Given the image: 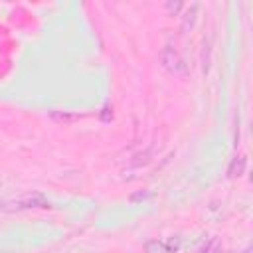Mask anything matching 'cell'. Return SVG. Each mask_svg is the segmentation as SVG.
I'll return each instance as SVG.
<instances>
[{
    "label": "cell",
    "mask_w": 253,
    "mask_h": 253,
    "mask_svg": "<svg viewBox=\"0 0 253 253\" xmlns=\"http://www.w3.org/2000/svg\"><path fill=\"white\" fill-rule=\"evenodd\" d=\"M38 208H51L47 196L38 190H24V192H16L0 198V211H6V213L38 210Z\"/></svg>",
    "instance_id": "6da1fadb"
},
{
    "label": "cell",
    "mask_w": 253,
    "mask_h": 253,
    "mask_svg": "<svg viewBox=\"0 0 253 253\" xmlns=\"http://www.w3.org/2000/svg\"><path fill=\"white\" fill-rule=\"evenodd\" d=\"M160 65L164 67V71H168L174 77H184L188 73V65H186L184 57L172 45H164L162 47V51H160Z\"/></svg>",
    "instance_id": "7a4b0ae2"
},
{
    "label": "cell",
    "mask_w": 253,
    "mask_h": 253,
    "mask_svg": "<svg viewBox=\"0 0 253 253\" xmlns=\"http://www.w3.org/2000/svg\"><path fill=\"white\" fill-rule=\"evenodd\" d=\"M245 166H247V156H245V154H239V156L231 158V162H229V166H227V178H229V180H235V178L243 176Z\"/></svg>",
    "instance_id": "3957f363"
},
{
    "label": "cell",
    "mask_w": 253,
    "mask_h": 253,
    "mask_svg": "<svg viewBox=\"0 0 253 253\" xmlns=\"http://www.w3.org/2000/svg\"><path fill=\"white\" fill-rule=\"evenodd\" d=\"M196 16H198V4H190V6L184 10L182 20H180V32H182V34H186V32H190V30L194 28Z\"/></svg>",
    "instance_id": "277c9868"
},
{
    "label": "cell",
    "mask_w": 253,
    "mask_h": 253,
    "mask_svg": "<svg viewBox=\"0 0 253 253\" xmlns=\"http://www.w3.org/2000/svg\"><path fill=\"white\" fill-rule=\"evenodd\" d=\"M221 241L217 235H211L210 239L204 241V245L200 247V253H221Z\"/></svg>",
    "instance_id": "5b68a950"
},
{
    "label": "cell",
    "mask_w": 253,
    "mask_h": 253,
    "mask_svg": "<svg viewBox=\"0 0 253 253\" xmlns=\"http://www.w3.org/2000/svg\"><path fill=\"white\" fill-rule=\"evenodd\" d=\"M144 253H168V251H166L164 241H160V239H148L144 243Z\"/></svg>",
    "instance_id": "8992f818"
},
{
    "label": "cell",
    "mask_w": 253,
    "mask_h": 253,
    "mask_svg": "<svg viewBox=\"0 0 253 253\" xmlns=\"http://www.w3.org/2000/svg\"><path fill=\"white\" fill-rule=\"evenodd\" d=\"M152 196H154V192H152V190H140V192L130 194V196H128V202H130V204H136V202L148 200V198H152Z\"/></svg>",
    "instance_id": "52a82bcc"
},
{
    "label": "cell",
    "mask_w": 253,
    "mask_h": 253,
    "mask_svg": "<svg viewBox=\"0 0 253 253\" xmlns=\"http://www.w3.org/2000/svg\"><path fill=\"white\" fill-rule=\"evenodd\" d=\"M164 245H166V251H168V253H176V251L180 249V245H182V239H180L178 235H172V237H168V239L164 241Z\"/></svg>",
    "instance_id": "ba28073f"
},
{
    "label": "cell",
    "mask_w": 253,
    "mask_h": 253,
    "mask_svg": "<svg viewBox=\"0 0 253 253\" xmlns=\"http://www.w3.org/2000/svg\"><path fill=\"white\" fill-rule=\"evenodd\" d=\"M164 8H166V12H168L170 16H176V14L184 8V2H180V0H176V2H166Z\"/></svg>",
    "instance_id": "9c48e42d"
},
{
    "label": "cell",
    "mask_w": 253,
    "mask_h": 253,
    "mask_svg": "<svg viewBox=\"0 0 253 253\" xmlns=\"http://www.w3.org/2000/svg\"><path fill=\"white\" fill-rule=\"evenodd\" d=\"M51 119L53 121H59V123H71L75 119H79L77 115H59V113H51Z\"/></svg>",
    "instance_id": "30bf717a"
},
{
    "label": "cell",
    "mask_w": 253,
    "mask_h": 253,
    "mask_svg": "<svg viewBox=\"0 0 253 253\" xmlns=\"http://www.w3.org/2000/svg\"><path fill=\"white\" fill-rule=\"evenodd\" d=\"M2 188H4V182H2V178H0V190H2Z\"/></svg>",
    "instance_id": "8fae6325"
}]
</instances>
